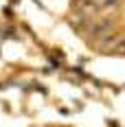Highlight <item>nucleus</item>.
<instances>
[{
	"label": "nucleus",
	"mask_w": 125,
	"mask_h": 127,
	"mask_svg": "<svg viewBox=\"0 0 125 127\" xmlns=\"http://www.w3.org/2000/svg\"><path fill=\"white\" fill-rule=\"evenodd\" d=\"M114 31V22L110 18H103V20H97V22H90L88 26V35L94 39L103 37V35H108V33H112Z\"/></svg>",
	"instance_id": "nucleus-1"
},
{
	"label": "nucleus",
	"mask_w": 125,
	"mask_h": 127,
	"mask_svg": "<svg viewBox=\"0 0 125 127\" xmlns=\"http://www.w3.org/2000/svg\"><path fill=\"white\" fill-rule=\"evenodd\" d=\"M112 53H119V55H125V37H119V42L114 44V51Z\"/></svg>",
	"instance_id": "nucleus-4"
},
{
	"label": "nucleus",
	"mask_w": 125,
	"mask_h": 127,
	"mask_svg": "<svg viewBox=\"0 0 125 127\" xmlns=\"http://www.w3.org/2000/svg\"><path fill=\"white\" fill-rule=\"evenodd\" d=\"M121 0H101V9H116Z\"/></svg>",
	"instance_id": "nucleus-3"
},
{
	"label": "nucleus",
	"mask_w": 125,
	"mask_h": 127,
	"mask_svg": "<svg viewBox=\"0 0 125 127\" xmlns=\"http://www.w3.org/2000/svg\"><path fill=\"white\" fill-rule=\"evenodd\" d=\"M101 42L99 44H97V48H99V51H103V53H112L114 51V44H116V42H119V33H108V35H103V37H99Z\"/></svg>",
	"instance_id": "nucleus-2"
}]
</instances>
